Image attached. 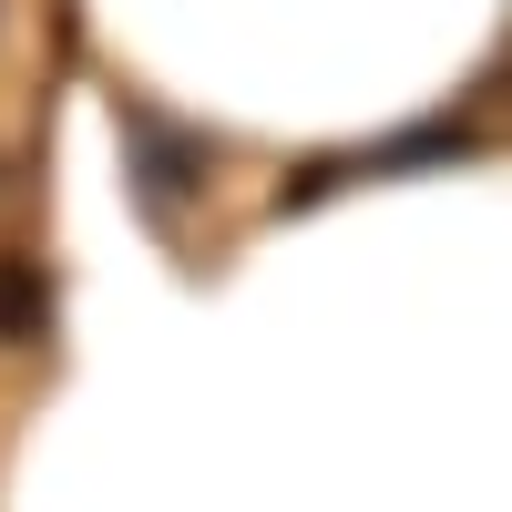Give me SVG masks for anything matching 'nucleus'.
Wrapping results in <instances>:
<instances>
[{
    "instance_id": "nucleus-1",
    "label": "nucleus",
    "mask_w": 512,
    "mask_h": 512,
    "mask_svg": "<svg viewBox=\"0 0 512 512\" xmlns=\"http://www.w3.org/2000/svg\"><path fill=\"white\" fill-rule=\"evenodd\" d=\"M52 297H41V267L31 256H0V338H41Z\"/></svg>"
}]
</instances>
